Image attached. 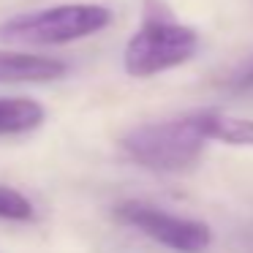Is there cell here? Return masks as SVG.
<instances>
[{"label":"cell","mask_w":253,"mask_h":253,"mask_svg":"<svg viewBox=\"0 0 253 253\" xmlns=\"http://www.w3.org/2000/svg\"><path fill=\"white\" fill-rule=\"evenodd\" d=\"M123 153L133 164L161 174H177L196 166L202 158L207 136L202 133L196 112L171 120L144 123L123 136Z\"/></svg>","instance_id":"cell-1"},{"label":"cell","mask_w":253,"mask_h":253,"mask_svg":"<svg viewBox=\"0 0 253 253\" xmlns=\"http://www.w3.org/2000/svg\"><path fill=\"white\" fill-rule=\"evenodd\" d=\"M199 36L188 25L177 22L161 3L147 0L142 28L131 36L123 55V66L131 77H155L177 68L196 55Z\"/></svg>","instance_id":"cell-2"},{"label":"cell","mask_w":253,"mask_h":253,"mask_svg":"<svg viewBox=\"0 0 253 253\" xmlns=\"http://www.w3.org/2000/svg\"><path fill=\"white\" fill-rule=\"evenodd\" d=\"M112 11L104 6H57L11 17L0 25V41L19 46H57L104 30Z\"/></svg>","instance_id":"cell-3"},{"label":"cell","mask_w":253,"mask_h":253,"mask_svg":"<svg viewBox=\"0 0 253 253\" xmlns=\"http://www.w3.org/2000/svg\"><path fill=\"white\" fill-rule=\"evenodd\" d=\"M115 218L131 229L147 234L158 245L169 248L174 253H202L212 242V231L204 220L182 218V215L158 210L147 202H123L117 204Z\"/></svg>","instance_id":"cell-4"},{"label":"cell","mask_w":253,"mask_h":253,"mask_svg":"<svg viewBox=\"0 0 253 253\" xmlns=\"http://www.w3.org/2000/svg\"><path fill=\"white\" fill-rule=\"evenodd\" d=\"M66 63L52 60L44 55L30 52H11L0 49V84H17V82H52L66 77Z\"/></svg>","instance_id":"cell-5"},{"label":"cell","mask_w":253,"mask_h":253,"mask_svg":"<svg viewBox=\"0 0 253 253\" xmlns=\"http://www.w3.org/2000/svg\"><path fill=\"white\" fill-rule=\"evenodd\" d=\"M199 126L207 142H220L231 147H253V120L234 117L218 109H199Z\"/></svg>","instance_id":"cell-6"},{"label":"cell","mask_w":253,"mask_h":253,"mask_svg":"<svg viewBox=\"0 0 253 253\" xmlns=\"http://www.w3.org/2000/svg\"><path fill=\"white\" fill-rule=\"evenodd\" d=\"M44 123V106L33 98H0V136L28 133Z\"/></svg>","instance_id":"cell-7"},{"label":"cell","mask_w":253,"mask_h":253,"mask_svg":"<svg viewBox=\"0 0 253 253\" xmlns=\"http://www.w3.org/2000/svg\"><path fill=\"white\" fill-rule=\"evenodd\" d=\"M36 210L30 199H25L19 191L8 185H0V218L6 220H33Z\"/></svg>","instance_id":"cell-8"},{"label":"cell","mask_w":253,"mask_h":253,"mask_svg":"<svg viewBox=\"0 0 253 253\" xmlns=\"http://www.w3.org/2000/svg\"><path fill=\"white\" fill-rule=\"evenodd\" d=\"M234 90H240V93H245V90H253V63L240 74V77H234Z\"/></svg>","instance_id":"cell-9"}]
</instances>
